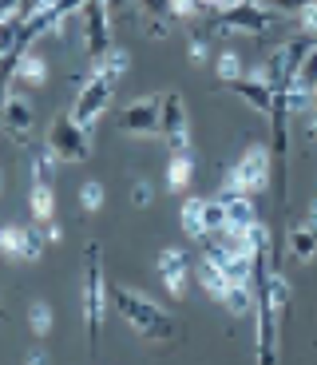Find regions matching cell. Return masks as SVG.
Returning a JSON list of instances; mask_svg holds the SVG:
<instances>
[{
  "label": "cell",
  "mask_w": 317,
  "mask_h": 365,
  "mask_svg": "<svg viewBox=\"0 0 317 365\" xmlns=\"http://www.w3.org/2000/svg\"><path fill=\"white\" fill-rule=\"evenodd\" d=\"M111 302H115V310L123 314V322L135 329L139 338H147V341H171L175 334H179V326H175L171 314H167L163 306H155L151 298H143L139 290L119 286V290H111Z\"/></svg>",
  "instance_id": "6da1fadb"
},
{
  "label": "cell",
  "mask_w": 317,
  "mask_h": 365,
  "mask_svg": "<svg viewBox=\"0 0 317 365\" xmlns=\"http://www.w3.org/2000/svg\"><path fill=\"white\" fill-rule=\"evenodd\" d=\"M83 329L95 341V334L103 329V310H108V282H103V266H100V247H88L83 255Z\"/></svg>",
  "instance_id": "7a4b0ae2"
},
{
  "label": "cell",
  "mask_w": 317,
  "mask_h": 365,
  "mask_svg": "<svg viewBox=\"0 0 317 365\" xmlns=\"http://www.w3.org/2000/svg\"><path fill=\"white\" fill-rule=\"evenodd\" d=\"M44 143L52 147L63 163H83V159L91 155V135H88V128H83L76 115H56Z\"/></svg>",
  "instance_id": "3957f363"
},
{
  "label": "cell",
  "mask_w": 317,
  "mask_h": 365,
  "mask_svg": "<svg viewBox=\"0 0 317 365\" xmlns=\"http://www.w3.org/2000/svg\"><path fill=\"white\" fill-rule=\"evenodd\" d=\"M119 131L131 139H155L163 135V96H143L119 111Z\"/></svg>",
  "instance_id": "277c9868"
},
{
  "label": "cell",
  "mask_w": 317,
  "mask_h": 365,
  "mask_svg": "<svg viewBox=\"0 0 317 365\" xmlns=\"http://www.w3.org/2000/svg\"><path fill=\"white\" fill-rule=\"evenodd\" d=\"M80 44L83 52L95 60V56H103L111 48V9H108V0H88L80 12Z\"/></svg>",
  "instance_id": "5b68a950"
},
{
  "label": "cell",
  "mask_w": 317,
  "mask_h": 365,
  "mask_svg": "<svg viewBox=\"0 0 317 365\" xmlns=\"http://www.w3.org/2000/svg\"><path fill=\"white\" fill-rule=\"evenodd\" d=\"M111 96H115V80H108V76H100V72H91L88 80L80 83V91H76L72 115L80 119L83 128H95V123H100V115L108 111Z\"/></svg>",
  "instance_id": "8992f818"
},
{
  "label": "cell",
  "mask_w": 317,
  "mask_h": 365,
  "mask_svg": "<svg viewBox=\"0 0 317 365\" xmlns=\"http://www.w3.org/2000/svg\"><path fill=\"white\" fill-rule=\"evenodd\" d=\"M230 182H234L242 195H258L270 187V151L266 147H250L234 167H230Z\"/></svg>",
  "instance_id": "52a82bcc"
},
{
  "label": "cell",
  "mask_w": 317,
  "mask_h": 365,
  "mask_svg": "<svg viewBox=\"0 0 317 365\" xmlns=\"http://www.w3.org/2000/svg\"><path fill=\"white\" fill-rule=\"evenodd\" d=\"M163 143L171 151H190V119H187V103L179 91L163 96Z\"/></svg>",
  "instance_id": "ba28073f"
},
{
  "label": "cell",
  "mask_w": 317,
  "mask_h": 365,
  "mask_svg": "<svg viewBox=\"0 0 317 365\" xmlns=\"http://www.w3.org/2000/svg\"><path fill=\"white\" fill-rule=\"evenodd\" d=\"M0 247H4V258H12V262H36L44 255L48 238L44 230H32V227H4Z\"/></svg>",
  "instance_id": "9c48e42d"
},
{
  "label": "cell",
  "mask_w": 317,
  "mask_h": 365,
  "mask_svg": "<svg viewBox=\"0 0 317 365\" xmlns=\"http://www.w3.org/2000/svg\"><path fill=\"white\" fill-rule=\"evenodd\" d=\"M155 270H159V278H163V286H167L171 298H182V294H187V250H182V247L159 250Z\"/></svg>",
  "instance_id": "30bf717a"
},
{
  "label": "cell",
  "mask_w": 317,
  "mask_h": 365,
  "mask_svg": "<svg viewBox=\"0 0 317 365\" xmlns=\"http://www.w3.org/2000/svg\"><path fill=\"white\" fill-rule=\"evenodd\" d=\"M32 123H36V115H32V103L9 88V96H4V128H9L12 135H28V131H32Z\"/></svg>",
  "instance_id": "8fae6325"
},
{
  "label": "cell",
  "mask_w": 317,
  "mask_h": 365,
  "mask_svg": "<svg viewBox=\"0 0 317 365\" xmlns=\"http://www.w3.org/2000/svg\"><path fill=\"white\" fill-rule=\"evenodd\" d=\"M9 80H20V83H28V88H44L48 83V60L28 48V52L16 60V68L9 72Z\"/></svg>",
  "instance_id": "7c38bea8"
},
{
  "label": "cell",
  "mask_w": 317,
  "mask_h": 365,
  "mask_svg": "<svg viewBox=\"0 0 317 365\" xmlns=\"http://www.w3.org/2000/svg\"><path fill=\"white\" fill-rule=\"evenodd\" d=\"M207 210H210V199H187V202H182V210H179L182 230H187L190 238H199V242L207 238V230H210Z\"/></svg>",
  "instance_id": "4fadbf2b"
},
{
  "label": "cell",
  "mask_w": 317,
  "mask_h": 365,
  "mask_svg": "<svg viewBox=\"0 0 317 365\" xmlns=\"http://www.w3.org/2000/svg\"><path fill=\"white\" fill-rule=\"evenodd\" d=\"M227 207V222L230 227H258V207H254V195H230V199H218Z\"/></svg>",
  "instance_id": "5bb4252c"
},
{
  "label": "cell",
  "mask_w": 317,
  "mask_h": 365,
  "mask_svg": "<svg viewBox=\"0 0 317 365\" xmlns=\"http://www.w3.org/2000/svg\"><path fill=\"white\" fill-rule=\"evenodd\" d=\"M190 179H194V155L190 151H171V163H167V187L175 195L187 191Z\"/></svg>",
  "instance_id": "9a60e30c"
},
{
  "label": "cell",
  "mask_w": 317,
  "mask_h": 365,
  "mask_svg": "<svg viewBox=\"0 0 317 365\" xmlns=\"http://www.w3.org/2000/svg\"><path fill=\"white\" fill-rule=\"evenodd\" d=\"M286 302H290V282L281 278V274H266L262 278V310H270L278 318L286 310Z\"/></svg>",
  "instance_id": "2e32d148"
},
{
  "label": "cell",
  "mask_w": 317,
  "mask_h": 365,
  "mask_svg": "<svg viewBox=\"0 0 317 365\" xmlns=\"http://www.w3.org/2000/svg\"><path fill=\"white\" fill-rule=\"evenodd\" d=\"M199 282H202V290H207L210 302H222V294L230 290L227 270H222L218 262H210V258H202V262H199Z\"/></svg>",
  "instance_id": "e0dca14e"
},
{
  "label": "cell",
  "mask_w": 317,
  "mask_h": 365,
  "mask_svg": "<svg viewBox=\"0 0 317 365\" xmlns=\"http://www.w3.org/2000/svg\"><path fill=\"white\" fill-rule=\"evenodd\" d=\"M28 210H32V219L36 222H48L56 215V191L52 182H32V191H28Z\"/></svg>",
  "instance_id": "ac0fdd59"
},
{
  "label": "cell",
  "mask_w": 317,
  "mask_h": 365,
  "mask_svg": "<svg viewBox=\"0 0 317 365\" xmlns=\"http://www.w3.org/2000/svg\"><path fill=\"white\" fill-rule=\"evenodd\" d=\"M258 302L262 298H254V286H230V290L222 294V306H227L234 318H250V314L258 310Z\"/></svg>",
  "instance_id": "d6986e66"
},
{
  "label": "cell",
  "mask_w": 317,
  "mask_h": 365,
  "mask_svg": "<svg viewBox=\"0 0 317 365\" xmlns=\"http://www.w3.org/2000/svg\"><path fill=\"white\" fill-rule=\"evenodd\" d=\"M127 68H131V56H127L123 48H108L103 56H95V60H91V72L108 76V80H119Z\"/></svg>",
  "instance_id": "ffe728a7"
},
{
  "label": "cell",
  "mask_w": 317,
  "mask_h": 365,
  "mask_svg": "<svg viewBox=\"0 0 317 365\" xmlns=\"http://www.w3.org/2000/svg\"><path fill=\"white\" fill-rule=\"evenodd\" d=\"M56 163H63L60 155H56L52 147H40V151H32L28 155V171H32V182H52V171H56Z\"/></svg>",
  "instance_id": "44dd1931"
},
{
  "label": "cell",
  "mask_w": 317,
  "mask_h": 365,
  "mask_svg": "<svg viewBox=\"0 0 317 365\" xmlns=\"http://www.w3.org/2000/svg\"><path fill=\"white\" fill-rule=\"evenodd\" d=\"M214 76H218L222 83H234V80H242V76H246L242 56H238L234 48H222V52L214 56Z\"/></svg>",
  "instance_id": "7402d4cb"
},
{
  "label": "cell",
  "mask_w": 317,
  "mask_h": 365,
  "mask_svg": "<svg viewBox=\"0 0 317 365\" xmlns=\"http://www.w3.org/2000/svg\"><path fill=\"white\" fill-rule=\"evenodd\" d=\"M290 250H293L298 262H313V258H317V230L301 222V227L290 235Z\"/></svg>",
  "instance_id": "603a6c76"
},
{
  "label": "cell",
  "mask_w": 317,
  "mask_h": 365,
  "mask_svg": "<svg viewBox=\"0 0 317 365\" xmlns=\"http://www.w3.org/2000/svg\"><path fill=\"white\" fill-rule=\"evenodd\" d=\"M52 322H56V314H52L48 302H28V329H32L36 338H48V334H52Z\"/></svg>",
  "instance_id": "cb8c5ba5"
},
{
  "label": "cell",
  "mask_w": 317,
  "mask_h": 365,
  "mask_svg": "<svg viewBox=\"0 0 317 365\" xmlns=\"http://www.w3.org/2000/svg\"><path fill=\"white\" fill-rule=\"evenodd\" d=\"M103 199H108L103 182L91 179V182H83V187H80V210H83V215H95V210L103 207Z\"/></svg>",
  "instance_id": "d4e9b609"
},
{
  "label": "cell",
  "mask_w": 317,
  "mask_h": 365,
  "mask_svg": "<svg viewBox=\"0 0 317 365\" xmlns=\"http://www.w3.org/2000/svg\"><path fill=\"white\" fill-rule=\"evenodd\" d=\"M293 83H301L306 91L317 88V44L309 48L306 56H301V64H298V76H293Z\"/></svg>",
  "instance_id": "484cf974"
},
{
  "label": "cell",
  "mask_w": 317,
  "mask_h": 365,
  "mask_svg": "<svg viewBox=\"0 0 317 365\" xmlns=\"http://www.w3.org/2000/svg\"><path fill=\"white\" fill-rule=\"evenodd\" d=\"M313 0H266V9H274V12H286V16H298L301 9H309Z\"/></svg>",
  "instance_id": "4316f807"
},
{
  "label": "cell",
  "mask_w": 317,
  "mask_h": 365,
  "mask_svg": "<svg viewBox=\"0 0 317 365\" xmlns=\"http://www.w3.org/2000/svg\"><path fill=\"white\" fill-rule=\"evenodd\" d=\"M131 207H151V182L147 179H139L131 187Z\"/></svg>",
  "instance_id": "83f0119b"
},
{
  "label": "cell",
  "mask_w": 317,
  "mask_h": 365,
  "mask_svg": "<svg viewBox=\"0 0 317 365\" xmlns=\"http://www.w3.org/2000/svg\"><path fill=\"white\" fill-rule=\"evenodd\" d=\"M190 60H194V64H207V60H210L207 36H194V40H190Z\"/></svg>",
  "instance_id": "f1b7e54d"
},
{
  "label": "cell",
  "mask_w": 317,
  "mask_h": 365,
  "mask_svg": "<svg viewBox=\"0 0 317 365\" xmlns=\"http://www.w3.org/2000/svg\"><path fill=\"white\" fill-rule=\"evenodd\" d=\"M56 0H20V16H36V12L52 9Z\"/></svg>",
  "instance_id": "f546056e"
},
{
  "label": "cell",
  "mask_w": 317,
  "mask_h": 365,
  "mask_svg": "<svg viewBox=\"0 0 317 365\" xmlns=\"http://www.w3.org/2000/svg\"><path fill=\"white\" fill-rule=\"evenodd\" d=\"M44 238H48V247H56V242H63V227L56 219L44 222Z\"/></svg>",
  "instance_id": "4dcf8cb0"
},
{
  "label": "cell",
  "mask_w": 317,
  "mask_h": 365,
  "mask_svg": "<svg viewBox=\"0 0 317 365\" xmlns=\"http://www.w3.org/2000/svg\"><path fill=\"white\" fill-rule=\"evenodd\" d=\"M301 131H306V139H317V108L306 111V119H301Z\"/></svg>",
  "instance_id": "1f68e13d"
},
{
  "label": "cell",
  "mask_w": 317,
  "mask_h": 365,
  "mask_svg": "<svg viewBox=\"0 0 317 365\" xmlns=\"http://www.w3.org/2000/svg\"><path fill=\"white\" fill-rule=\"evenodd\" d=\"M48 361V354H40V349H36V354H28L24 357V365H44Z\"/></svg>",
  "instance_id": "d6a6232c"
},
{
  "label": "cell",
  "mask_w": 317,
  "mask_h": 365,
  "mask_svg": "<svg viewBox=\"0 0 317 365\" xmlns=\"http://www.w3.org/2000/svg\"><path fill=\"white\" fill-rule=\"evenodd\" d=\"M313 108H317V88H313Z\"/></svg>",
  "instance_id": "836d02e7"
},
{
  "label": "cell",
  "mask_w": 317,
  "mask_h": 365,
  "mask_svg": "<svg viewBox=\"0 0 317 365\" xmlns=\"http://www.w3.org/2000/svg\"><path fill=\"white\" fill-rule=\"evenodd\" d=\"M313 4H317V0H313Z\"/></svg>",
  "instance_id": "e575fe53"
}]
</instances>
